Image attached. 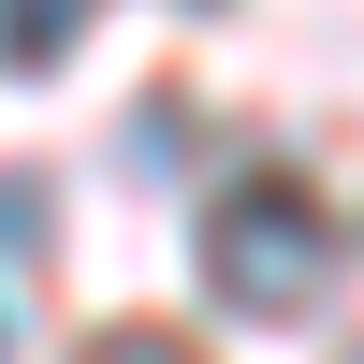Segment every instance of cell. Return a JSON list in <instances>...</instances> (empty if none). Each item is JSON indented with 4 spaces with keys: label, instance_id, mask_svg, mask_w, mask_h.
I'll list each match as a JSON object with an SVG mask.
<instances>
[{
    "label": "cell",
    "instance_id": "7a4b0ae2",
    "mask_svg": "<svg viewBox=\"0 0 364 364\" xmlns=\"http://www.w3.org/2000/svg\"><path fill=\"white\" fill-rule=\"evenodd\" d=\"M87 0H0V73H44V58H73Z\"/></svg>",
    "mask_w": 364,
    "mask_h": 364
},
{
    "label": "cell",
    "instance_id": "6da1fadb",
    "mask_svg": "<svg viewBox=\"0 0 364 364\" xmlns=\"http://www.w3.org/2000/svg\"><path fill=\"white\" fill-rule=\"evenodd\" d=\"M321 277H336V219H321L306 175H248V190H219V219H204V291H219L233 321H306Z\"/></svg>",
    "mask_w": 364,
    "mask_h": 364
},
{
    "label": "cell",
    "instance_id": "3957f363",
    "mask_svg": "<svg viewBox=\"0 0 364 364\" xmlns=\"http://www.w3.org/2000/svg\"><path fill=\"white\" fill-rule=\"evenodd\" d=\"M87 364H190V350H175V336H102Z\"/></svg>",
    "mask_w": 364,
    "mask_h": 364
}]
</instances>
